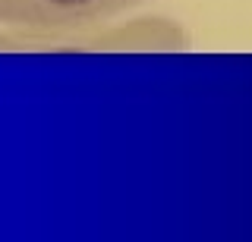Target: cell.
I'll return each instance as SVG.
<instances>
[{"label": "cell", "instance_id": "cell-1", "mask_svg": "<svg viewBox=\"0 0 252 242\" xmlns=\"http://www.w3.org/2000/svg\"><path fill=\"white\" fill-rule=\"evenodd\" d=\"M192 35L180 19L170 16H117L63 32H22L0 28V54H170L189 51Z\"/></svg>", "mask_w": 252, "mask_h": 242}, {"label": "cell", "instance_id": "cell-2", "mask_svg": "<svg viewBox=\"0 0 252 242\" xmlns=\"http://www.w3.org/2000/svg\"><path fill=\"white\" fill-rule=\"evenodd\" d=\"M152 0H0V28L63 32L129 16Z\"/></svg>", "mask_w": 252, "mask_h": 242}]
</instances>
